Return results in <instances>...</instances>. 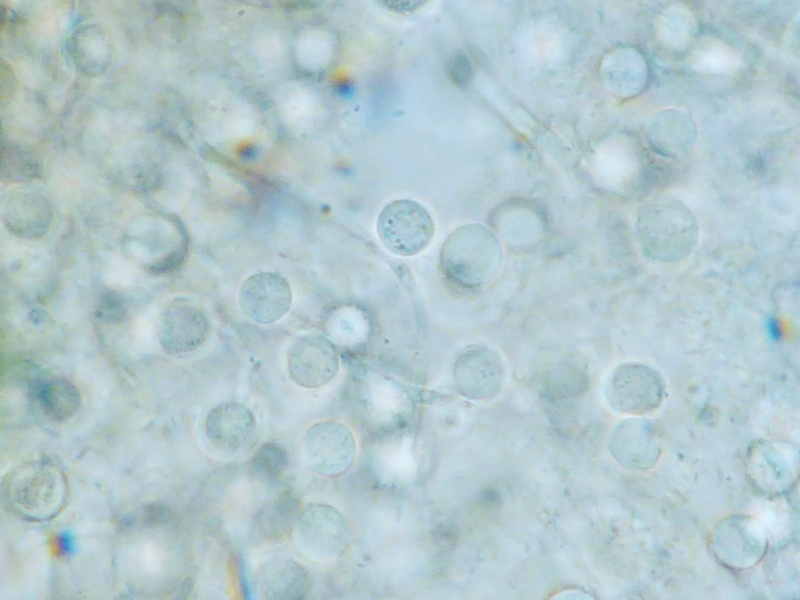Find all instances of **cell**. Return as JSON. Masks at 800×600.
<instances>
[{"instance_id": "1", "label": "cell", "mask_w": 800, "mask_h": 600, "mask_svg": "<svg viewBox=\"0 0 800 600\" xmlns=\"http://www.w3.org/2000/svg\"><path fill=\"white\" fill-rule=\"evenodd\" d=\"M636 227L642 249L659 262H681L697 244V219L677 199L661 198L647 203L639 212Z\"/></svg>"}, {"instance_id": "5", "label": "cell", "mask_w": 800, "mask_h": 600, "mask_svg": "<svg viewBox=\"0 0 800 600\" xmlns=\"http://www.w3.org/2000/svg\"><path fill=\"white\" fill-rule=\"evenodd\" d=\"M604 395L612 410L642 416L661 406L665 398V383L661 374L651 366L625 362L608 376Z\"/></svg>"}, {"instance_id": "15", "label": "cell", "mask_w": 800, "mask_h": 600, "mask_svg": "<svg viewBox=\"0 0 800 600\" xmlns=\"http://www.w3.org/2000/svg\"><path fill=\"white\" fill-rule=\"evenodd\" d=\"M206 436L218 450L239 453L255 440L257 422L252 410L236 402H222L212 408L205 420Z\"/></svg>"}, {"instance_id": "23", "label": "cell", "mask_w": 800, "mask_h": 600, "mask_svg": "<svg viewBox=\"0 0 800 600\" xmlns=\"http://www.w3.org/2000/svg\"><path fill=\"white\" fill-rule=\"evenodd\" d=\"M697 21L694 13L684 4H672L655 19L656 39L673 51L687 49L694 40Z\"/></svg>"}, {"instance_id": "4", "label": "cell", "mask_w": 800, "mask_h": 600, "mask_svg": "<svg viewBox=\"0 0 800 600\" xmlns=\"http://www.w3.org/2000/svg\"><path fill=\"white\" fill-rule=\"evenodd\" d=\"M297 548L309 559L323 562L346 552L351 530L344 515L326 503H310L301 509L293 528Z\"/></svg>"}, {"instance_id": "7", "label": "cell", "mask_w": 800, "mask_h": 600, "mask_svg": "<svg viewBox=\"0 0 800 600\" xmlns=\"http://www.w3.org/2000/svg\"><path fill=\"white\" fill-rule=\"evenodd\" d=\"M302 450L311 471L324 477H337L352 467L357 446L353 433L345 424L324 420L306 430Z\"/></svg>"}, {"instance_id": "10", "label": "cell", "mask_w": 800, "mask_h": 600, "mask_svg": "<svg viewBox=\"0 0 800 600\" xmlns=\"http://www.w3.org/2000/svg\"><path fill=\"white\" fill-rule=\"evenodd\" d=\"M292 289L288 280L274 271H260L248 276L238 292L241 311L258 324L281 320L291 309Z\"/></svg>"}, {"instance_id": "12", "label": "cell", "mask_w": 800, "mask_h": 600, "mask_svg": "<svg viewBox=\"0 0 800 600\" xmlns=\"http://www.w3.org/2000/svg\"><path fill=\"white\" fill-rule=\"evenodd\" d=\"M608 447L615 461L631 470L653 467L661 454V441L655 425L640 416L619 422L611 431Z\"/></svg>"}, {"instance_id": "18", "label": "cell", "mask_w": 800, "mask_h": 600, "mask_svg": "<svg viewBox=\"0 0 800 600\" xmlns=\"http://www.w3.org/2000/svg\"><path fill=\"white\" fill-rule=\"evenodd\" d=\"M257 582L267 599H302L312 587L307 569L285 555H275L261 563Z\"/></svg>"}, {"instance_id": "28", "label": "cell", "mask_w": 800, "mask_h": 600, "mask_svg": "<svg viewBox=\"0 0 800 600\" xmlns=\"http://www.w3.org/2000/svg\"><path fill=\"white\" fill-rule=\"evenodd\" d=\"M58 551L65 556H71L76 552V541L72 531L62 530L56 538Z\"/></svg>"}, {"instance_id": "14", "label": "cell", "mask_w": 800, "mask_h": 600, "mask_svg": "<svg viewBox=\"0 0 800 600\" xmlns=\"http://www.w3.org/2000/svg\"><path fill=\"white\" fill-rule=\"evenodd\" d=\"M503 377L504 369L499 355L484 346L466 348L455 362L456 386L460 393L471 399L493 397L501 388Z\"/></svg>"}, {"instance_id": "2", "label": "cell", "mask_w": 800, "mask_h": 600, "mask_svg": "<svg viewBox=\"0 0 800 600\" xmlns=\"http://www.w3.org/2000/svg\"><path fill=\"white\" fill-rule=\"evenodd\" d=\"M502 248L495 233L481 224L455 229L443 242L440 266L446 278L465 289H478L497 273Z\"/></svg>"}, {"instance_id": "19", "label": "cell", "mask_w": 800, "mask_h": 600, "mask_svg": "<svg viewBox=\"0 0 800 600\" xmlns=\"http://www.w3.org/2000/svg\"><path fill=\"white\" fill-rule=\"evenodd\" d=\"M2 219L7 230L14 236L37 240L49 230L52 211L45 198L37 194L22 193L7 201Z\"/></svg>"}, {"instance_id": "26", "label": "cell", "mask_w": 800, "mask_h": 600, "mask_svg": "<svg viewBox=\"0 0 800 600\" xmlns=\"http://www.w3.org/2000/svg\"><path fill=\"white\" fill-rule=\"evenodd\" d=\"M94 313L103 322L119 323L127 315L125 298L115 290H105L96 301Z\"/></svg>"}, {"instance_id": "3", "label": "cell", "mask_w": 800, "mask_h": 600, "mask_svg": "<svg viewBox=\"0 0 800 600\" xmlns=\"http://www.w3.org/2000/svg\"><path fill=\"white\" fill-rule=\"evenodd\" d=\"M376 230L383 246L392 254L411 257L431 243L435 224L427 208L411 199L388 202L380 211Z\"/></svg>"}, {"instance_id": "20", "label": "cell", "mask_w": 800, "mask_h": 600, "mask_svg": "<svg viewBox=\"0 0 800 600\" xmlns=\"http://www.w3.org/2000/svg\"><path fill=\"white\" fill-rule=\"evenodd\" d=\"M644 154L639 141L628 132L615 134L603 152V171L614 187L624 189L639 177Z\"/></svg>"}, {"instance_id": "24", "label": "cell", "mask_w": 800, "mask_h": 600, "mask_svg": "<svg viewBox=\"0 0 800 600\" xmlns=\"http://www.w3.org/2000/svg\"><path fill=\"white\" fill-rule=\"evenodd\" d=\"M300 511L298 499L285 493L257 513V529L267 539L283 538L293 531Z\"/></svg>"}, {"instance_id": "21", "label": "cell", "mask_w": 800, "mask_h": 600, "mask_svg": "<svg viewBox=\"0 0 800 600\" xmlns=\"http://www.w3.org/2000/svg\"><path fill=\"white\" fill-rule=\"evenodd\" d=\"M30 391L43 413L55 421L69 419L80 406L77 388L64 378H40L32 383Z\"/></svg>"}, {"instance_id": "27", "label": "cell", "mask_w": 800, "mask_h": 600, "mask_svg": "<svg viewBox=\"0 0 800 600\" xmlns=\"http://www.w3.org/2000/svg\"><path fill=\"white\" fill-rule=\"evenodd\" d=\"M473 65L466 54H452L447 64V74L451 82L459 87L467 86L473 77Z\"/></svg>"}, {"instance_id": "11", "label": "cell", "mask_w": 800, "mask_h": 600, "mask_svg": "<svg viewBox=\"0 0 800 600\" xmlns=\"http://www.w3.org/2000/svg\"><path fill=\"white\" fill-rule=\"evenodd\" d=\"M209 333V322L195 301L178 297L167 304L160 316L158 340L169 355H180L199 348Z\"/></svg>"}, {"instance_id": "16", "label": "cell", "mask_w": 800, "mask_h": 600, "mask_svg": "<svg viewBox=\"0 0 800 600\" xmlns=\"http://www.w3.org/2000/svg\"><path fill=\"white\" fill-rule=\"evenodd\" d=\"M646 137L651 148L660 156L682 159L690 154L695 145L696 122L685 110L666 108L650 118Z\"/></svg>"}, {"instance_id": "6", "label": "cell", "mask_w": 800, "mask_h": 600, "mask_svg": "<svg viewBox=\"0 0 800 600\" xmlns=\"http://www.w3.org/2000/svg\"><path fill=\"white\" fill-rule=\"evenodd\" d=\"M64 480L51 464L23 465L9 476L7 497L19 513L31 519H46L57 513L64 499Z\"/></svg>"}, {"instance_id": "8", "label": "cell", "mask_w": 800, "mask_h": 600, "mask_svg": "<svg viewBox=\"0 0 800 600\" xmlns=\"http://www.w3.org/2000/svg\"><path fill=\"white\" fill-rule=\"evenodd\" d=\"M289 378L298 386L318 389L329 384L339 372V356L325 336L308 332L296 336L286 350Z\"/></svg>"}, {"instance_id": "25", "label": "cell", "mask_w": 800, "mask_h": 600, "mask_svg": "<svg viewBox=\"0 0 800 600\" xmlns=\"http://www.w3.org/2000/svg\"><path fill=\"white\" fill-rule=\"evenodd\" d=\"M289 456L279 444L267 442L262 444L249 462L251 477L259 481H272L279 478L287 469Z\"/></svg>"}, {"instance_id": "17", "label": "cell", "mask_w": 800, "mask_h": 600, "mask_svg": "<svg viewBox=\"0 0 800 600\" xmlns=\"http://www.w3.org/2000/svg\"><path fill=\"white\" fill-rule=\"evenodd\" d=\"M601 79L607 90L620 99H631L647 86L648 63L641 51L629 45L610 50L601 63Z\"/></svg>"}, {"instance_id": "9", "label": "cell", "mask_w": 800, "mask_h": 600, "mask_svg": "<svg viewBox=\"0 0 800 600\" xmlns=\"http://www.w3.org/2000/svg\"><path fill=\"white\" fill-rule=\"evenodd\" d=\"M711 547L718 560L733 569H748L761 561L767 537L761 524L747 515L721 520L712 532Z\"/></svg>"}, {"instance_id": "13", "label": "cell", "mask_w": 800, "mask_h": 600, "mask_svg": "<svg viewBox=\"0 0 800 600\" xmlns=\"http://www.w3.org/2000/svg\"><path fill=\"white\" fill-rule=\"evenodd\" d=\"M746 464L751 483L766 494L785 492L798 473L797 452L782 443H754L747 454Z\"/></svg>"}, {"instance_id": "22", "label": "cell", "mask_w": 800, "mask_h": 600, "mask_svg": "<svg viewBox=\"0 0 800 600\" xmlns=\"http://www.w3.org/2000/svg\"><path fill=\"white\" fill-rule=\"evenodd\" d=\"M694 70L708 76H733L743 66V59L735 47L717 37L699 41L690 54Z\"/></svg>"}]
</instances>
